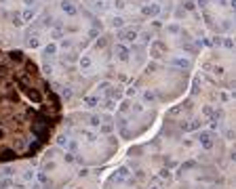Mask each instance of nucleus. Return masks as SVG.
<instances>
[{
  "instance_id": "f257e3e1",
  "label": "nucleus",
  "mask_w": 236,
  "mask_h": 189,
  "mask_svg": "<svg viewBox=\"0 0 236 189\" xmlns=\"http://www.w3.org/2000/svg\"><path fill=\"white\" fill-rule=\"evenodd\" d=\"M61 101L21 51L0 48V164L32 158L53 139Z\"/></svg>"
}]
</instances>
